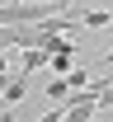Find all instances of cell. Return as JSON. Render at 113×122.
<instances>
[{
  "label": "cell",
  "mask_w": 113,
  "mask_h": 122,
  "mask_svg": "<svg viewBox=\"0 0 113 122\" xmlns=\"http://www.w3.org/2000/svg\"><path fill=\"white\" fill-rule=\"evenodd\" d=\"M80 24H85V28H108V24H113V10H80Z\"/></svg>",
  "instance_id": "6da1fadb"
},
{
  "label": "cell",
  "mask_w": 113,
  "mask_h": 122,
  "mask_svg": "<svg viewBox=\"0 0 113 122\" xmlns=\"http://www.w3.org/2000/svg\"><path fill=\"white\" fill-rule=\"evenodd\" d=\"M43 94H47V99H57V103H61V99H71V85H66V75H57Z\"/></svg>",
  "instance_id": "7a4b0ae2"
},
{
  "label": "cell",
  "mask_w": 113,
  "mask_h": 122,
  "mask_svg": "<svg viewBox=\"0 0 113 122\" xmlns=\"http://www.w3.org/2000/svg\"><path fill=\"white\" fill-rule=\"evenodd\" d=\"M0 80H10V61H5V52H0Z\"/></svg>",
  "instance_id": "3957f363"
}]
</instances>
